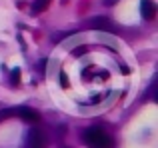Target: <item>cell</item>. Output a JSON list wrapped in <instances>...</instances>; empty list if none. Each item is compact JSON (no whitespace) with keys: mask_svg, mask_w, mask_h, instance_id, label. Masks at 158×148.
<instances>
[{"mask_svg":"<svg viewBox=\"0 0 158 148\" xmlns=\"http://www.w3.org/2000/svg\"><path fill=\"white\" fill-rule=\"evenodd\" d=\"M84 142H86V146H90V148H112L114 146L112 136H108L104 130H100V128H88L86 130Z\"/></svg>","mask_w":158,"mask_h":148,"instance_id":"1","label":"cell"},{"mask_svg":"<svg viewBox=\"0 0 158 148\" xmlns=\"http://www.w3.org/2000/svg\"><path fill=\"white\" fill-rule=\"evenodd\" d=\"M46 140H44V134L38 128H30L26 134V148H44Z\"/></svg>","mask_w":158,"mask_h":148,"instance_id":"2","label":"cell"},{"mask_svg":"<svg viewBox=\"0 0 158 148\" xmlns=\"http://www.w3.org/2000/svg\"><path fill=\"white\" fill-rule=\"evenodd\" d=\"M140 14H142V18L152 20L156 14V4L152 0H140Z\"/></svg>","mask_w":158,"mask_h":148,"instance_id":"3","label":"cell"},{"mask_svg":"<svg viewBox=\"0 0 158 148\" xmlns=\"http://www.w3.org/2000/svg\"><path fill=\"white\" fill-rule=\"evenodd\" d=\"M90 26L96 28L98 32H110L112 30V22L108 18H104V16H96V18L90 20Z\"/></svg>","mask_w":158,"mask_h":148,"instance_id":"4","label":"cell"},{"mask_svg":"<svg viewBox=\"0 0 158 148\" xmlns=\"http://www.w3.org/2000/svg\"><path fill=\"white\" fill-rule=\"evenodd\" d=\"M16 114H20V116H22L26 122H32V124H36V122L40 120V114L34 112L32 108H26V106H20V108H16Z\"/></svg>","mask_w":158,"mask_h":148,"instance_id":"5","label":"cell"},{"mask_svg":"<svg viewBox=\"0 0 158 148\" xmlns=\"http://www.w3.org/2000/svg\"><path fill=\"white\" fill-rule=\"evenodd\" d=\"M98 42H104L106 46H112L114 50H118L120 48V42H118V38L116 36H110V34H104V32H98Z\"/></svg>","mask_w":158,"mask_h":148,"instance_id":"6","label":"cell"},{"mask_svg":"<svg viewBox=\"0 0 158 148\" xmlns=\"http://www.w3.org/2000/svg\"><path fill=\"white\" fill-rule=\"evenodd\" d=\"M78 44H82V36H70V38H66L62 42V48L64 50H74Z\"/></svg>","mask_w":158,"mask_h":148,"instance_id":"7","label":"cell"},{"mask_svg":"<svg viewBox=\"0 0 158 148\" xmlns=\"http://www.w3.org/2000/svg\"><path fill=\"white\" fill-rule=\"evenodd\" d=\"M48 4H50V0H36V2L32 4V12H34V14H40V12H44L48 8Z\"/></svg>","mask_w":158,"mask_h":148,"instance_id":"8","label":"cell"},{"mask_svg":"<svg viewBox=\"0 0 158 148\" xmlns=\"http://www.w3.org/2000/svg\"><path fill=\"white\" fill-rule=\"evenodd\" d=\"M14 114H16L14 108H4V110H0V122L6 120V118H10V116H14Z\"/></svg>","mask_w":158,"mask_h":148,"instance_id":"9","label":"cell"},{"mask_svg":"<svg viewBox=\"0 0 158 148\" xmlns=\"http://www.w3.org/2000/svg\"><path fill=\"white\" fill-rule=\"evenodd\" d=\"M12 82H14V84L20 82V68H14V70H12Z\"/></svg>","mask_w":158,"mask_h":148,"instance_id":"10","label":"cell"},{"mask_svg":"<svg viewBox=\"0 0 158 148\" xmlns=\"http://www.w3.org/2000/svg\"><path fill=\"white\" fill-rule=\"evenodd\" d=\"M72 52H74V56H82V54L86 52V46H76Z\"/></svg>","mask_w":158,"mask_h":148,"instance_id":"11","label":"cell"},{"mask_svg":"<svg viewBox=\"0 0 158 148\" xmlns=\"http://www.w3.org/2000/svg\"><path fill=\"white\" fill-rule=\"evenodd\" d=\"M58 76H60V84H62V86H68V78H66V74H64V72H60Z\"/></svg>","mask_w":158,"mask_h":148,"instance_id":"12","label":"cell"},{"mask_svg":"<svg viewBox=\"0 0 158 148\" xmlns=\"http://www.w3.org/2000/svg\"><path fill=\"white\" fill-rule=\"evenodd\" d=\"M116 0H104V4H114Z\"/></svg>","mask_w":158,"mask_h":148,"instance_id":"13","label":"cell"}]
</instances>
